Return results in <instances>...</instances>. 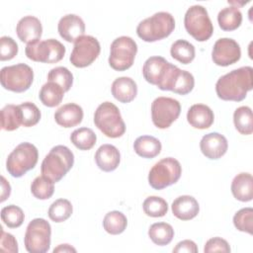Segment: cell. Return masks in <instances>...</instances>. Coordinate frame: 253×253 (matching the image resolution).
Masks as SVG:
<instances>
[{
	"mask_svg": "<svg viewBox=\"0 0 253 253\" xmlns=\"http://www.w3.org/2000/svg\"><path fill=\"white\" fill-rule=\"evenodd\" d=\"M252 72L251 66H242L219 77L215 83L217 97L223 101L244 100L252 90Z\"/></svg>",
	"mask_w": 253,
	"mask_h": 253,
	"instance_id": "cell-1",
	"label": "cell"
},
{
	"mask_svg": "<svg viewBox=\"0 0 253 253\" xmlns=\"http://www.w3.org/2000/svg\"><path fill=\"white\" fill-rule=\"evenodd\" d=\"M74 164V155L65 145H55L43 158L41 171L54 183L59 182Z\"/></svg>",
	"mask_w": 253,
	"mask_h": 253,
	"instance_id": "cell-2",
	"label": "cell"
},
{
	"mask_svg": "<svg viewBox=\"0 0 253 253\" xmlns=\"http://www.w3.org/2000/svg\"><path fill=\"white\" fill-rule=\"evenodd\" d=\"M174 29V17L168 12H157L137 25L136 34L142 41L153 42L167 38Z\"/></svg>",
	"mask_w": 253,
	"mask_h": 253,
	"instance_id": "cell-3",
	"label": "cell"
},
{
	"mask_svg": "<svg viewBox=\"0 0 253 253\" xmlns=\"http://www.w3.org/2000/svg\"><path fill=\"white\" fill-rule=\"evenodd\" d=\"M178 68L162 56H150L142 66V75L148 83L160 90L169 91Z\"/></svg>",
	"mask_w": 253,
	"mask_h": 253,
	"instance_id": "cell-4",
	"label": "cell"
},
{
	"mask_svg": "<svg viewBox=\"0 0 253 253\" xmlns=\"http://www.w3.org/2000/svg\"><path fill=\"white\" fill-rule=\"evenodd\" d=\"M94 124L111 138L120 137L126 131V125L120 110L112 102H104L98 106L94 114Z\"/></svg>",
	"mask_w": 253,
	"mask_h": 253,
	"instance_id": "cell-5",
	"label": "cell"
},
{
	"mask_svg": "<svg viewBox=\"0 0 253 253\" xmlns=\"http://www.w3.org/2000/svg\"><path fill=\"white\" fill-rule=\"evenodd\" d=\"M38 159V148L30 142H22L8 155L6 169L12 177L20 178L36 166Z\"/></svg>",
	"mask_w": 253,
	"mask_h": 253,
	"instance_id": "cell-6",
	"label": "cell"
},
{
	"mask_svg": "<svg viewBox=\"0 0 253 253\" xmlns=\"http://www.w3.org/2000/svg\"><path fill=\"white\" fill-rule=\"evenodd\" d=\"M184 25L188 34L198 42L208 41L213 33V26L208 11L202 5H193L187 10Z\"/></svg>",
	"mask_w": 253,
	"mask_h": 253,
	"instance_id": "cell-7",
	"label": "cell"
},
{
	"mask_svg": "<svg viewBox=\"0 0 253 253\" xmlns=\"http://www.w3.org/2000/svg\"><path fill=\"white\" fill-rule=\"evenodd\" d=\"M180 162L173 157H166L155 163L149 171L148 183L155 190H162L175 184L181 177Z\"/></svg>",
	"mask_w": 253,
	"mask_h": 253,
	"instance_id": "cell-8",
	"label": "cell"
},
{
	"mask_svg": "<svg viewBox=\"0 0 253 253\" xmlns=\"http://www.w3.org/2000/svg\"><path fill=\"white\" fill-rule=\"evenodd\" d=\"M51 226L43 218H35L29 222L25 237V248L30 253H45L50 247Z\"/></svg>",
	"mask_w": 253,
	"mask_h": 253,
	"instance_id": "cell-9",
	"label": "cell"
},
{
	"mask_svg": "<svg viewBox=\"0 0 253 253\" xmlns=\"http://www.w3.org/2000/svg\"><path fill=\"white\" fill-rule=\"evenodd\" d=\"M110 48L109 64L114 70L125 71L133 64L137 44L130 37L122 36L117 38L111 43Z\"/></svg>",
	"mask_w": 253,
	"mask_h": 253,
	"instance_id": "cell-10",
	"label": "cell"
},
{
	"mask_svg": "<svg viewBox=\"0 0 253 253\" xmlns=\"http://www.w3.org/2000/svg\"><path fill=\"white\" fill-rule=\"evenodd\" d=\"M34 80V71L26 63L5 66L1 69V85L6 90L22 93L27 91Z\"/></svg>",
	"mask_w": 253,
	"mask_h": 253,
	"instance_id": "cell-11",
	"label": "cell"
},
{
	"mask_svg": "<svg viewBox=\"0 0 253 253\" xmlns=\"http://www.w3.org/2000/svg\"><path fill=\"white\" fill-rule=\"evenodd\" d=\"M65 46L54 39L45 41H37L28 43L25 52L29 59L42 63H56L60 61L65 54Z\"/></svg>",
	"mask_w": 253,
	"mask_h": 253,
	"instance_id": "cell-12",
	"label": "cell"
},
{
	"mask_svg": "<svg viewBox=\"0 0 253 253\" xmlns=\"http://www.w3.org/2000/svg\"><path fill=\"white\" fill-rule=\"evenodd\" d=\"M181 113L179 101L170 97H158L151 104V119L153 125L161 129L168 128Z\"/></svg>",
	"mask_w": 253,
	"mask_h": 253,
	"instance_id": "cell-13",
	"label": "cell"
},
{
	"mask_svg": "<svg viewBox=\"0 0 253 253\" xmlns=\"http://www.w3.org/2000/svg\"><path fill=\"white\" fill-rule=\"evenodd\" d=\"M101 51L100 42L92 36H81L74 42L69 60L75 67L83 68L92 64Z\"/></svg>",
	"mask_w": 253,
	"mask_h": 253,
	"instance_id": "cell-14",
	"label": "cell"
},
{
	"mask_svg": "<svg viewBox=\"0 0 253 253\" xmlns=\"http://www.w3.org/2000/svg\"><path fill=\"white\" fill-rule=\"evenodd\" d=\"M241 57L240 45L229 38L217 40L212 47L211 59L218 66H228L237 62Z\"/></svg>",
	"mask_w": 253,
	"mask_h": 253,
	"instance_id": "cell-15",
	"label": "cell"
},
{
	"mask_svg": "<svg viewBox=\"0 0 253 253\" xmlns=\"http://www.w3.org/2000/svg\"><path fill=\"white\" fill-rule=\"evenodd\" d=\"M200 148L207 158L216 160L226 153L228 142L224 135L218 132H210L202 137Z\"/></svg>",
	"mask_w": 253,
	"mask_h": 253,
	"instance_id": "cell-16",
	"label": "cell"
},
{
	"mask_svg": "<svg viewBox=\"0 0 253 253\" xmlns=\"http://www.w3.org/2000/svg\"><path fill=\"white\" fill-rule=\"evenodd\" d=\"M57 30L59 36L68 42H74L78 38L84 36L85 24L82 18L75 14H67L60 18Z\"/></svg>",
	"mask_w": 253,
	"mask_h": 253,
	"instance_id": "cell-17",
	"label": "cell"
},
{
	"mask_svg": "<svg viewBox=\"0 0 253 253\" xmlns=\"http://www.w3.org/2000/svg\"><path fill=\"white\" fill-rule=\"evenodd\" d=\"M16 33L19 40L26 43L39 41L42 34L41 21L35 16H25L17 24Z\"/></svg>",
	"mask_w": 253,
	"mask_h": 253,
	"instance_id": "cell-18",
	"label": "cell"
},
{
	"mask_svg": "<svg viewBox=\"0 0 253 253\" xmlns=\"http://www.w3.org/2000/svg\"><path fill=\"white\" fill-rule=\"evenodd\" d=\"M54 120L57 125L66 128L76 126L83 120V110L75 103L65 104L55 111Z\"/></svg>",
	"mask_w": 253,
	"mask_h": 253,
	"instance_id": "cell-19",
	"label": "cell"
},
{
	"mask_svg": "<svg viewBox=\"0 0 253 253\" xmlns=\"http://www.w3.org/2000/svg\"><path fill=\"white\" fill-rule=\"evenodd\" d=\"M97 166L104 172H111L118 168L121 161L119 149L112 144L101 145L95 153Z\"/></svg>",
	"mask_w": 253,
	"mask_h": 253,
	"instance_id": "cell-20",
	"label": "cell"
},
{
	"mask_svg": "<svg viewBox=\"0 0 253 253\" xmlns=\"http://www.w3.org/2000/svg\"><path fill=\"white\" fill-rule=\"evenodd\" d=\"M173 214L181 220H190L196 217L200 211L198 201L189 195L176 198L171 206Z\"/></svg>",
	"mask_w": 253,
	"mask_h": 253,
	"instance_id": "cell-21",
	"label": "cell"
},
{
	"mask_svg": "<svg viewBox=\"0 0 253 253\" xmlns=\"http://www.w3.org/2000/svg\"><path fill=\"white\" fill-rule=\"evenodd\" d=\"M188 123L195 128H209L214 121V115L211 109L204 104H195L190 107L187 113Z\"/></svg>",
	"mask_w": 253,
	"mask_h": 253,
	"instance_id": "cell-22",
	"label": "cell"
},
{
	"mask_svg": "<svg viewBox=\"0 0 253 253\" xmlns=\"http://www.w3.org/2000/svg\"><path fill=\"white\" fill-rule=\"evenodd\" d=\"M112 95L121 103H129L137 95V85L130 77H119L112 83Z\"/></svg>",
	"mask_w": 253,
	"mask_h": 253,
	"instance_id": "cell-23",
	"label": "cell"
},
{
	"mask_svg": "<svg viewBox=\"0 0 253 253\" xmlns=\"http://www.w3.org/2000/svg\"><path fill=\"white\" fill-rule=\"evenodd\" d=\"M231 193L240 202H249L253 198V178L250 173L237 174L231 183Z\"/></svg>",
	"mask_w": 253,
	"mask_h": 253,
	"instance_id": "cell-24",
	"label": "cell"
},
{
	"mask_svg": "<svg viewBox=\"0 0 253 253\" xmlns=\"http://www.w3.org/2000/svg\"><path fill=\"white\" fill-rule=\"evenodd\" d=\"M162 145L159 139L151 135L138 136L133 142V149L142 158H154L161 151Z\"/></svg>",
	"mask_w": 253,
	"mask_h": 253,
	"instance_id": "cell-25",
	"label": "cell"
},
{
	"mask_svg": "<svg viewBox=\"0 0 253 253\" xmlns=\"http://www.w3.org/2000/svg\"><path fill=\"white\" fill-rule=\"evenodd\" d=\"M217 22L221 30L231 32L240 27L242 23V14L237 6L225 7L218 12Z\"/></svg>",
	"mask_w": 253,
	"mask_h": 253,
	"instance_id": "cell-26",
	"label": "cell"
},
{
	"mask_svg": "<svg viewBox=\"0 0 253 253\" xmlns=\"http://www.w3.org/2000/svg\"><path fill=\"white\" fill-rule=\"evenodd\" d=\"M64 96V90L55 82L47 81L40 90L39 98L41 102L49 108L58 106Z\"/></svg>",
	"mask_w": 253,
	"mask_h": 253,
	"instance_id": "cell-27",
	"label": "cell"
},
{
	"mask_svg": "<svg viewBox=\"0 0 253 253\" xmlns=\"http://www.w3.org/2000/svg\"><path fill=\"white\" fill-rule=\"evenodd\" d=\"M148 236L152 242L159 246L169 244L174 237V229L167 222H155L148 229Z\"/></svg>",
	"mask_w": 253,
	"mask_h": 253,
	"instance_id": "cell-28",
	"label": "cell"
},
{
	"mask_svg": "<svg viewBox=\"0 0 253 253\" xmlns=\"http://www.w3.org/2000/svg\"><path fill=\"white\" fill-rule=\"evenodd\" d=\"M22 125V111L16 105H6L1 110V128L12 131Z\"/></svg>",
	"mask_w": 253,
	"mask_h": 253,
	"instance_id": "cell-29",
	"label": "cell"
},
{
	"mask_svg": "<svg viewBox=\"0 0 253 253\" xmlns=\"http://www.w3.org/2000/svg\"><path fill=\"white\" fill-rule=\"evenodd\" d=\"M233 123L235 128L244 135H249L253 131L252 110L248 106H241L233 113Z\"/></svg>",
	"mask_w": 253,
	"mask_h": 253,
	"instance_id": "cell-30",
	"label": "cell"
},
{
	"mask_svg": "<svg viewBox=\"0 0 253 253\" xmlns=\"http://www.w3.org/2000/svg\"><path fill=\"white\" fill-rule=\"evenodd\" d=\"M126 225H127L126 216L122 211H109L103 219L104 229L112 235L123 233L126 228Z\"/></svg>",
	"mask_w": 253,
	"mask_h": 253,
	"instance_id": "cell-31",
	"label": "cell"
},
{
	"mask_svg": "<svg viewBox=\"0 0 253 253\" xmlns=\"http://www.w3.org/2000/svg\"><path fill=\"white\" fill-rule=\"evenodd\" d=\"M194 86L195 79L193 74L189 71L178 68L169 91H172L179 95H187L194 89Z\"/></svg>",
	"mask_w": 253,
	"mask_h": 253,
	"instance_id": "cell-32",
	"label": "cell"
},
{
	"mask_svg": "<svg viewBox=\"0 0 253 253\" xmlns=\"http://www.w3.org/2000/svg\"><path fill=\"white\" fill-rule=\"evenodd\" d=\"M170 53L174 59L183 64H188L194 60L196 50L191 42L185 40H178L172 43Z\"/></svg>",
	"mask_w": 253,
	"mask_h": 253,
	"instance_id": "cell-33",
	"label": "cell"
},
{
	"mask_svg": "<svg viewBox=\"0 0 253 253\" xmlns=\"http://www.w3.org/2000/svg\"><path fill=\"white\" fill-rule=\"evenodd\" d=\"M70 140L80 150L91 149L97 140L95 132L89 127H79L70 134Z\"/></svg>",
	"mask_w": 253,
	"mask_h": 253,
	"instance_id": "cell-34",
	"label": "cell"
},
{
	"mask_svg": "<svg viewBox=\"0 0 253 253\" xmlns=\"http://www.w3.org/2000/svg\"><path fill=\"white\" fill-rule=\"evenodd\" d=\"M31 192L39 200H47L54 193V182L43 175L38 176L31 184Z\"/></svg>",
	"mask_w": 253,
	"mask_h": 253,
	"instance_id": "cell-35",
	"label": "cell"
},
{
	"mask_svg": "<svg viewBox=\"0 0 253 253\" xmlns=\"http://www.w3.org/2000/svg\"><path fill=\"white\" fill-rule=\"evenodd\" d=\"M73 211L71 203L66 199L54 201L48 209V217L54 222H62L68 219Z\"/></svg>",
	"mask_w": 253,
	"mask_h": 253,
	"instance_id": "cell-36",
	"label": "cell"
},
{
	"mask_svg": "<svg viewBox=\"0 0 253 253\" xmlns=\"http://www.w3.org/2000/svg\"><path fill=\"white\" fill-rule=\"evenodd\" d=\"M143 211L146 215L151 217L164 216L168 211L167 202L160 197L150 196L146 198L142 204Z\"/></svg>",
	"mask_w": 253,
	"mask_h": 253,
	"instance_id": "cell-37",
	"label": "cell"
},
{
	"mask_svg": "<svg viewBox=\"0 0 253 253\" xmlns=\"http://www.w3.org/2000/svg\"><path fill=\"white\" fill-rule=\"evenodd\" d=\"M2 221L10 228H17L22 225L25 219L24 211L15 205H9L1 210Z\"/></svg>",
	"mask_w": 253,
	"mask_h": 253,
	"instance_id": "cell-38",
	"label": "cell"
},
{
	"mask_svg": "<svg viewBox=\"0 0 253 253\" xmlns=\"http://www.w3.org/2000/svg\"><path fill=\"white\" fill-rule=\"evenodd\" d=\"M47 81L55 82L64 90V92H67L73 84V75L66 67L57 66L48 72Z\"/></svg>",
	"mask_w": 253,
	"mask_h": 253,
	"instance_id": "cell-39",
	"label": "cell"
},
{
	"mask_svg": "<svg viewBox=\"0 0 253 253\" xmlns=\"http://www.w3.org/2000/svg\"><path fill=\"white\" fill-rule=\"evenodd\" d=\"M233 224L237 230L253 233V209L243 208L239 210L233 216Z\"/></svg>",
	"mask_w": 253,
	"mask_h": 253,
	"instance_id": "cell-40",
	"label": "cell"
},
{
	"mask_svg": "<svg viewBox=\"0 0 253 253\" xmlns=\"http://www.w3.org/2000/svg\"><path fill=\"white\" fill-rule=\"evenodd\" d=\"M22 111V126L26 127L37 125L41 120V111L32 102H25L19 105Z\"/></svg>",
	"mask_w": 253,
	"mask_h": 253,
	"instance_id": "cell-41",
	"label": "cell"
},
{
	"mask_svg": "<svg viewBox=\"0 0 253 253\" xmlns=\"http://www.w3.org/2000/svg\"><path fill=\"white\" fill-rule=\"evenodd\" d=\"M18 44L17 42L8 36L1 37L0 39V59L10 60L14 58L18 53Z\"/></svg>",
	"mask_w": 253,
	"mask_h": 253,
	"instance_id": "cell-42",
	"label": "cell"
},
{
	"mask_svg": "<svg viewBox=\"0 0 253 253\" xmlns=\"http://www.w3.org/2000/svg\"><path fill=\"white\" fill-rule=\"evenodd\" d=\"M205 253L210 252H230V246L228 242L221 237H212L209 239L204 247Z\"/></svg>",
	"mask_w": 253,
	"mask_h": 253,
	"instance_id": "cell-43",
	"label": "cell"
},
{
	"mask_svg": "<svg viewBox=\"0 0 253 253\" xmlns=\"http://www.w3.org/2000/svg\"><path fill=\"white\" fill-rule=\"evenodd\" d=\"M0 250L2 252L17 253L18 252V242L14 235L5 232L1 227V239H0Z\"/></svg>",
	"mask_w": 253,
	"mask_h": 253,
	"instance_id": "cell-44",
	"label": "cell"
},
{
	"mask_svg": "<svg viewBox=\"0 0 253 253\" xmlns=\"http://www.w3.org/2000/svg\"><path fill=\"white\" fill-rule=\"evenodd\" d=\"M173 252L178 253V252H187V253H197L198 252V247L197 244L193 240H182L180 241L176 247L173 249Z\"/></svg>",
	"mask_w": 253,
	"mask_h": 253,
	"instance_id": "cell-45",
	"label": "cell"
},
{
	"mask_svg": "<svg viewBox=\"0 0 253 253\" xmlns=\"http://www.w3.org/2000/svg\"><path fill=\"white\" fill-rule=\"evenodd\" d=\"M1 202H4L7 198H9L10 194H11V186L10 184L7 182V180L5 179L4 176H1Z\"/></svg>",
	"mask_w": 253,
	"mask_h": 253,
	"instance_id": "cell-46",
	"label": "cell"
},
{
	"mask_svg": "<svg viewBox=\"0 0 253 253\" xmlns=\"http://www.w3.org/2000/svg\"><path fill=\"white\" fill-rule=\"evenodd\" d=\"M57 252H60V253H65V252H76V249L74 247H72L71 245L69 244H60L58 245L56 248L53 249V253H57Z\"/></svg>",
	"mask_w": 253,
	"mask_h": 253,
	"instance_id": "cell-47",
	"label": "cell"
}]
</instances>
